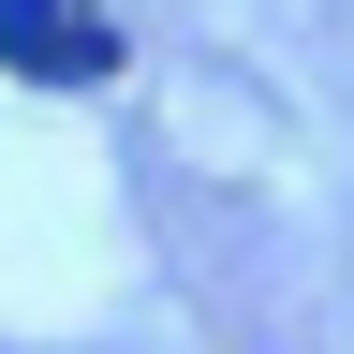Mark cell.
Masks as SVG:
<instances>
[{
    "label": "cell",
    "mask_w": 354,
    "mask_h": 354,
    "mask_svg": "<svg viewBox=\"0 0 354 354\" xmlns=\"http://www.w3.org/2000/svg\"><path fill=\"white\" fill-rule=\"evenodd\" d=\"M0 59L30 88H104L118 74V30L88 15V0H0Z\"/></svg>",
    "instance_id": "cell-1"
}]
</instances>
